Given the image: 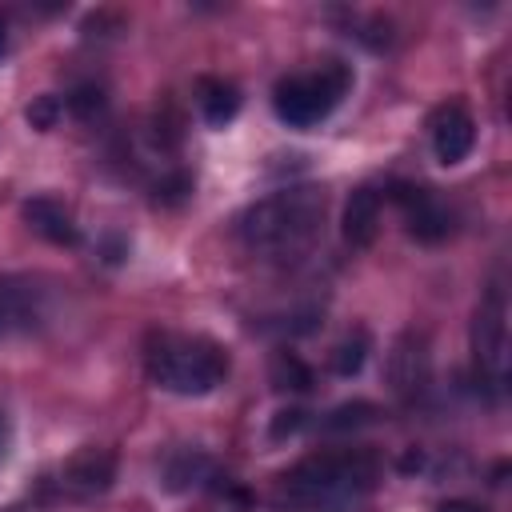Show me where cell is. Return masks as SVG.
Listing matches in <instances>:
<instances>
[{"label":"cell","instance_id":"cell-1","mask_svg":"<svg viewBox=\"0 0 512 512\" xmlns=\"http://www.w3.org/2000/svg\"><path fill=\"white\" fill-rule=\"evenodd\" d=\"M320 224H324V192L312 184H296L244 208L236 232L244 248L256 256L296 260L320 240Z\"/></svg>","mask_w":512,"mask_h":512},{"label":"cell","instance_id":"cell-2","mask_svg":"<svg viewBox=\"0 0 512 512\" xmlns=\"http://www.w3.org/2000/svg\"><path fill=\"white\" fill-rule=\"evenodd\" d=\"M144 368L156 388H168L176 396H204L224 384L228 352L208 336L152 332L144 344Z\"/></svg>","mask_w":512,"mask_h":512},{"label":"cell","instance_id":"cell-3","mask_svg":"<svg viewBox=\"0 0 512 512\" xmlns=\"http://www.w3.org/2000/svg\"><path fill=\"white\" fill-rule=\"evenodd\" d=\"M376 480H380V460L364 448L316 452L280 476V500H292V504L344 500V496H360L376 488Z\"/></svg>","mask_w":512,"mask_h":512},{"label":"cell","instance_id":"cell-4","mask_svg":"<svg viewBox=\"0 0 512 512\" xmlns=\"http://www.w3.org/2000/svg\"><path fill=\"white\" fill-rule=\"evenodd\" d=\"M352 88V68L344 60H324L316 72L284 76L272 88V108L288 128H312L320 124Z\"/></svg>","mask_w":512,"mask_h":512},{"label":"cell","instance_id":"cell-5","mask_svg":"<svg viewBox=\"0 0 512 512\" xmlns=\"http://www.w3.org/2000/svg\"><path fill=\"white\" fill-rule=\"evenodd\" d=\"M508 296L500 284H488L472 312V360H476V380L488 384L492 392H504L508 384Z\"/></svg>","mask_w":512,"mask_h":512},{"label":"cell","instance_id":"cell-6","mask_svg":"<svg viewBox=\"0 0 512 512\" xmlns=\"http://www.w3.org/2000/svg\"><path fill=\"white\" fill-rule=\"evenodd\" d=\"M384 376H388V388L408 404L416 400L424 388H428V376H432V356H428V340L420 332H400L388 348V360H384Z\"/></svg>","mask_w":512,"mask_h":512},{"label":"cell","instance_id":"cell-7","mask_svg":"<svg viewBox=\"0 0 512 512\" xmlns=\"http://www.w3.org/2000/svg\"><path fill=\"white\" fill-rule=\"evenodd\" d=\"M392 200L400 204L404 212V228L412 240L420 244H440L452 228V216L448 208L428 192V188H416V184H392Z\"/></svg>","mask_w":512,"mask_h":512},{"label":"cell","instance_id":"cell-8","mask_svg":"<svg viewBox=\"0 0 512 512\" xmlns=\"http://www.w3.org/2000/svg\"><path fill=\"white\" fill-rule=\"evenodd\" d=\"M44 320V292L32 280L4 276L0 280V340L32 332Z\"/></svg>","mask_w":512,"mask_h":512},{"label":"cell","instance_id":"cell-9","mask_svg":"<svg viewBox=\"0 0 512 512\" xmlns=\"http://www.w3.org/2000/svg\"><path fill=\"white\" fill-rule=\"evenodd\" d=\"M476 144V120L468 116L464 104H444L432 116V152L440 164H460Z\"/></svg>","mask_w":512,"mask_h":512},{"label":"cell","instance_id":"cell-10","mask_svg":"<svg viewBox=\"0 0 512 512\" xmlns=\"http://www.w3.org/2000/svg\"><path fill=\"white\" fill-rule=\"evenodd\" d=\"M112 480H116V452L112 448L88 444V448L72 452L64 464V488L76 496H100L112 488Z\"/></svg>","mask_w":512,"mask_h":512},{"label":"cell","instance_id":"cell-11","mask_svg":"<svg viewBox=\"0 0 512 512\" xmlns=\"http://www.w3.org/2000/svg\"><path fill=\"white\" fill-rule=\"evenodd\" d=\"M340 232L352 248H368L380 232V192L376 188H352L344 200V216H340Z\"/></svg>","mask_w":512,"mask_h":512},{"label":"cell","instance_id":"cell-12","mask_svg":"<svg viewBox=\"0 0 512 512\" xmlns=\"http://www.w3.org/2000/svg\"><path fill=\"white\" fill-rule=\"evenodd\" d=\"M24 220H28L32 232H40V236L52 240V244H76V224H72V216L64 212V204L52 200V196H32V200H24Z\"/></svg>","mask_w":512,"mask_h":512},{"label":"cell","instance_id":"cell-13","mask_svg":"<svg viewBox=\"0 0 512 512\" xmlns=\"http://www.w3.org/2000/svg\"><path fill=\"white\" fill-rule=\"evenodd\" d=\"M208 472H212V460H208L200 448H180V452H172L168 464H164V484H168V492H188V488H196Z\"/></svg>","mask_w":512,"mask_h":512},{"label":"cell","instance_id":"cell-14","mask_svg":"<svg viewBox=\"0 0 512 512\" xmlns=\"http://www.w3.org/2000/svg\"><path fill=\"white\" fill-rule=\"evenodd\" d=\"M200 112L212 128H224L240 112V92L228 80H200Z\"/></svg>","mask_w":512,"mask_h":512},{"label":"cell","instance_id":"cell-15","mask_svg":"<svg viewBox=\"0 0 512 512\" xmlns=\"http://www.w3.org/2000/svg\"><path fill=\"white\" fill-rule=\"evenodd\" d=\"M268 376H272V388H276V392H308V388L316 384L312 368H308L296 352H288V348H280V352L272 356Z\"/></svg>","mask_w":512,"mask_h":512},{"label":"cell","instance_id":"cell-16","mask_svg":"<svg viewBox=\"0 0 512 512\" xmlns=\"http://www.w3.org/2000/svg\"><path fill=\"white\" fill-rule=\"evenodd\" d=\"M364 360H368V336H364V332H352V336H344V340L336 344V352H332V372H336V376H356V372L364 368Z\"/></svg>","mask_w":512,"mask_h":512},{"label":"cell","instance_id":"cell-17","mask_svg":"<svg viewBox=\"0 0 512 512\" xmlns=\"http://www.w3.org/2000/svg\"><path fill=\"white\" fill-rule=\"evenodd\" d=\"M376 416H380L376 404H368V400H352V404L332 408L328 420H324V428H328V432H348V428H364V424H372Z\"/></svg>","mask_w":512,"mask_h":512},{"label":"cell","instance_id":"cell-18","mask_svg":"<svg viewBox=\"0 0 512 512\" xmlns=\"http://www.w3.org/2000/svg\"><path fill=\"white\" fill-rule=\"evenodd\" d=\"M24 116H28V124H32L36 132H52V128L60 124V116H64V100L52 96V92L32 96V104L24 108Z\"/></svg>","mask_w":512,"mask_h":512},{"label":"cell","instance_id":"cell-19","mask_svg":"<svg viewBox=\"0 0 512 512\" xmlns=\"http://www.w3.org/2000/svg\"><path fill=\"white\" fill-rule=\"evenodd\" d=\"M68 108H72V116H80V120H92V116L104 108V92H100L96 84H80V88H72V96H68Z\"/></svg>","mask_w":512,"mask_h":512},{"label":"cell","instance_id":"cell-20","mask_svg":"<svg viewBox=\"0 0 512 512\" xmlns=\"http://www.w3.org/2000/svg\"><path fill=\"white\" fill-rule=\"evenodd\" d=\"M188 192H192V180H188L184 172H172V176H164V180L156 184V200H160V204H180Z\"/></svg>","mask_w":512,"mask_h":512},{"label":"cell","instance_id":"cell-21","mask_svg":"<svg viewBox=\"0 0 512 512\" xmlns=\"http://www.w3.org/2000/svg\"><path fill=\"white\" fill-rule=\"evenodd\" d=\"M300 428H304V412L300 408H280L272 416V424H268V436L272 440H284V436H296Z\"/></svg>","mask_w":512,"mask_h":512},{"label":"cell","instance_id":"cell-22","mask_svg":"<svg viewBox=\"0 0 512 512\" xmlns=\"http://www.w3.org/2000/svg\"><path fill=\"white\" fill-rule=\"evenodd\" d=\"M8 444H12V424H8V412L0 408V460L8 456Z\"/></svg>","mask_w":512,"mask_h":512},{"label":"cell","instance_id":"cell-23","mask_svg":"<svg viewBox=\"0 0 512 512\" xmlns=\"http://www.w3.org/2000/svg\"><path fill=\"white\" fill-rule=\"evenodd\" d=\"M436 512H484V508H476V504H468V500H448V504H440Z\"/></svg>","mask_w":512,"mask_h":512},{"label":"cell","instance_id":"cell-24","mask_svg":"<svg viewBox=\"0 0 512 512\" xmlns=\"http://www.w3.org/2000/svg\"><path fill=\"white\" fill-rule=\"evenodd\" d=\"M400 468H404V472H412V468H424V456H420V452H408Z\"/></svg>","mask_w":512,"mask_h":512},{"label":"cell","instance_id":"cell-25","mask_svg":"<svg viewBox=\"0 0 512 512\" xmlns=\"http://www.w3.org/2000/svg\"><path fill=\"white\" fill-rule=\"evenodd\" d=\"M4 52H8V20L0 16V56H4Z\"/></svg>","mask_w":512,"mask_h":512}]
</instances>
